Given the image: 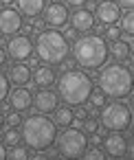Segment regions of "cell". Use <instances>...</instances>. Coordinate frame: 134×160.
Wrapping results in <instances>:
<instances>
[{
	"label": "cell",
	"instance_id": "27",
	"mask_svg": "<svg viewBox=\"0 0 134 160\" xmlns=\"http://www.w3.org/2000/svg\"><path fill=\"white\" fill-rule=\"evenodd\" d=\"M9 97V79L5 72H0V103Z\"/></svg>",
	"mask_w": 134,
	"mask_h": 160
},
{
	"label": "cell",
	"instance_id": "38",
	"mask_svg": "<svg viewBox=\"0 0 134 160\" xmlns=\"http://www.w3.org/2000/svg\"><path fill=\"white\" fill-rule=\"evenodd\" d=\"M77 118H81V121L86 118V108H81V110H77Z\"/></svg>",
	"mask_w": 134,
	"mask_h": 160
},
{
	"label": "cell",
	"instance_id": "25",
	"mask_svg": "<svg viewBox=\"0 0 134 160\" xmlns=\"http://www.w3.org/2000/svg\"><path fill=\"white\" fill-rule=\"evenodd\" d=\"M81 156H84V160H106V153H103V149H99V147H90V149H86Z\"/></svg>",
	"mask_w": 134,
	"mask_h": 160
},
{
	"label": "cell",
	"instance_id": "26",
	"mask_svg": "<svg viewBox=\"0 0 134 160\" xmlns=\"http://www.w3.org/2000/svg\"><path fill=\"white\" fill-rule=\"evenodd\" d=\"M81 127H84V132H88V134H97V132H99V121H97L95 116H90V118H84Z\"/></svg>",
	"mask_w": 134,
	"mask_h": 160
},
{
	"label": "cell",
	"instance_id": "36",
	"mask_svg": "<svg viewBox=\"0 0 134 160\" xmlns=\"http://www.w3.org/2000/svg\"><path fill=\"white\" fill-rule=\"evenodd\" d=\"M5 64H7V51L0 48V66H5Z\"/></svg>",
	"mask_w": 134,
	"mask_h": 160
},
{
	"label": "cell",
	"instance_id": "41",
	"mask_svg": "<svg viewBox=\"0 0 134 160\" xmlns=\"http://www.w3.org/2000/svg\"><path fill=\"white\" fill-rule=\"evenodd\" d=\"M51 160H66L64 156H55V158H51Z\"/></svg>",
	"mask_w": 134,
	"mask_h": 160
},
{
	"label": "cell",
	"instance_id": "17",
	"mask_svg": "<svg viewBox=\"0 0 134 160\" xmlns=\"http://www.w3.org/2000/svg\"><path fill=\"white\" fill-rule=\"evenodd\" d=\"M7 79H9V83L22 88V86L29 83V79H31V68H29L27 64H13V66L9 68V72H7Z\"/></svg>",
	"mask_w": 134,
	"mask_h": 160
},
{
	"label": "cell",
	"instance_id": "15",
	"mask_svg": "<svg viewBox=\"0 0 134 160\" xmlns=\"http://www.w3.org/2000/svg\"><path fill=\"white\" fill-rule=\"evenodd\" d=\"M9 105L13 108V112H24L33 105V94L27 88H16L9 94Z\"/></svg>",
	"mask_w": 134,
	"mask_h": 160
},
{
	"label": "cell",
	"instance_id": "3",
	"mask_svg": "<svg viewBox=\"0 0 134 160\" xmlns=\"http://www.w3.org/2000/svg\"><path fill=\"white\" fill-rule=\"evenodd\" d=\"M33 48H35L38 57L42 62H46L49 66H59L70 53L68 40L55 29H46V31L38 33V40H35Z\"/></svg>",
	"mask_w": 134,
	"mask_h": 160
},
{
	"label": "cell",
	"instance_id": "43",
	"mask_svg": "<svg viewBox=\"0 0 134 160\" xmlns=\"http://www.w3.org/2000/svg\"><path fill=\"white\" fill-rule=\"evenodd\" d=\"M92 2H97V5H99V0H92Z\"/></svg>",
	"mask_w": 134,
	"mask_h": 160
},
{
	"label": "cell",
	"instance_id": "10",
	"mask_svg": "<svg viewBox=\"0 0 134 160\" xmlns=\"http://www.w3.org/2000/svg\"><path fill=\"white\" fill-rule=\"evenodd\" d=\"M95 18H97L101 24L112 27V24H116L119 18H121V7H119L116 2H112V0H101V2L97 5Z\"/></svg>",
	"mask_w": 134,
	"mask_h": 160
},
{
	"label": "cell",
	"instance_id": "9",
	"mask_svg": "<svg viewBox=\"0 0 134 160\" xmlns=\"http://www.w3.org/2000/svg\"><path fill=\"white\" fill-rule=\"evenodd\" d=\"M42 13H44L42 22L46 27H51V29H59V27H64L68 22V7L62 5V2H51Z\"/></svg>",
	"mask_w": 134,
	"mask_h": 160
},
{
	"label": "cell",
	"instance_id": "35",
	"mask_svg": "<svg viewBox=\"0 0 134 160\" xmlns=\"http://www.w3.org/2000/svg\"><path fill=\"white\" fill-rule=\"evenodd\" d=\"M0 160H7V147L3 145V140H0Z\"/></svg>",
	"mask_w": 134,
	"mask_h": 160
},
{
	"label": "cell",
	"instance_id": "6",
	"mask_svg": "<svg viewBox=\"0 0 134 160\" xmlns=\"http://www.w3.org/2000/svg\"><path fill=\"white\" fill-rule=\"evenodd\" d=\"M57 151L59 156L64 158H81V153L88 149V136L81 132V129H75V127H66L57 138Z\"/></svg>",
	"mask_w": 134,
	"mask_h": 160
},
{
	"label": "cell",
	"instance_id": "34",
	"mask_svg": "<svg viewBox=\"0 0 134 160\" xmlns=\"http://www.w3.org/2000/svg\"><path fill=\"white\" fill-rule=\"evenodd\" d=\"M59 66H62V70H66V72H68V70H75V68H73V62H68V59H64Z\"/></svg>",
	"mask_w": 134,
	"mask_h": 160
},
{
	"label": "cell",
	"instance_id": "14",
	"mask_svg": "<svg viewBox=\"0 0 134 160\" xmlns=\"http://www.w3.org/2000/svg\"><path fill=\"white\" fill-rule=\"evenodd\" d=\"M68 20L77 33H88L90 29H95V16L90 9H77Z\"/></svg>",
	"mask_w": 134,
	"mask_h": 160
},
{
	"label": "cell",
	"instance_id": "4",
	"mask_svg": "<svg viewBox=\"0 0 134 160\" xmlns=\"http://www.w3.org/2000/svg\"><path fill=\"white\" fill-rule=\"evenodd\" d=\"M57 90L59 97L64 99V103L68 105H84L92 92V81L86 72L81 70H68L59 77L57 81Z\"/></svg>",
	"mask_w": 134,
	"mask_h": 160
},
{
	"label": "cell",
	"instance_id": "40",
	"mask_svg": "<svg viewBox=\"0 0 134 160\" xmlns=\"http://www.w3.org/2000/svg\"><path fill=\"white\" fill-rule=\"evenodd\" d=\"M3 125H5V114L0 112V127H3Z\"/></svg>",
	"mask_w": 134,
	"mask_h": 160
},
{
	"label": "cell",
	"instance_id": "32",
	"mask_svg": "<svg viewBox=\"0 0 134 160\" xmlns=\"http://www.w3.org/2000/svg\"><path fill=\"white\" fill-rule=\"evenodd\" d=\"M62 35H64L66 40H75V38H77V31L70 27V29H66V33H62Z\"/></svg>",
	"mask_w": 134,
	"mask_h": 160
},
{
	"label": "cell",
	"instance_id": "22",
	"mask_svg": "<svg viewBox=\"0 0 134 160\" xmlns=\"http://www.w3.org/2000/svg\"><path fill=\"white\" fill-rule=\"evenodd\" d=\"M20 140H22V136H20V132H18L16 127H9V129H5V134H3V145H5V147L20 145Z\"/></svg>",
	"mask_w": 134,
	"mask_h": 160
},
{
	"label": "cell",
	"instance_id": "19",
	"mask_svg": "<svg viewBox=\"0 0 134 160\" xmlns=\"http://www.w3.org/2000/svg\"><path fill=\"white\" fill-rule=\"evenodd\" d=\"M73 118H75V112L70 108H55L53 110V123L57 127H70Z\"/></svg>",
	"mask_w": 134,
	"mask_h": 160
},
{
	"label": "cell",
	"instance_id": "29",
	"mask_svg": "<svg viewBox=\"0 0 134 160\" xmlns=\"http://www.w3.org/2000/svg\"><path fill=\"white\" fill-rule=\"evenodd\" d=\"M5 121H7L9 127H16V129H18V125H22V116H20V112H9Z\"/></svg>",
	"mask_w": 134,
	"mask_h": 160
},
{
	"label": "cell",
	"instance_id": "1",
	"mask_svg": "<svg viewBox=\"0 0 134 160\" xmlns=\"http://www.w3.org/2000/svg\"><path fill=\"white\" fill-rule=\"evenodd\" d=\"M22 140L27 142L29 149H35V151H44L49 149L55 138H57V125L46 118L44 114H33L29 118L22 121V132H20Z\"/></svg>",
	"mask_w": 134,
	"mask_h": 160
},
{
	"label": "cell",
	"instance_id": "23",
	"mask_svg": "<svg viewBox=\"0 0 134 160\" xmlns=\"http://www.w3.org/2000/svg\"><path fill=\"white\" fill-rule=\"evenodd\" d=\"M119 22H121V31L123 33H127V35L134 33V13L132 11H127L123 18H119Z\"/></svg>",
	"mask_w": 134,
	"mask_h": 160
},
{
	"label": "cell",
	"instance_id": "5",
	"mask_svg": "<svg viewBox=\"0 0 134 160\" xmlns=\"http://www.w3.org/2000/svg\"><path fill=\"white\" fill-rule=\"evenodd\" d=\"M99 88L106 97L112 99H123L132 90V72L127 66L121 64H110L99 72Z\"/></svg>",
	"mask_w": 134,
	"mask_h": 160
},
{
	"label": "cell",
	"instance_id": "30",
	"mask_svg": "<svg viewBox=\"0 0 134 160\" xmlns=\"http://www.w3.org/2000/svg\"><path fill=\"white\" fill-rule=\"evenodd\" d=\"M101 140H103V138L99 136V132H97V134H90V138H88V142H90L92 147H97V145H101Z\"/></svg>",
	"mask_w": 134,
	"mask_h": 160
},
{
	"label": "cell",
	"instance_id": "13",
	"mask_svg": "<svg viewBox=\"0 0 134 160\" xmlns=\"http://www.w3.org/2000/svg\"><path fill=\"white\" fill-rule=\"evenodd\" d=\"M33 105H35V110H38L40 114H49V112H53V110L57 108V94H55L53 90L42 88V90H38V94L33 97Z\"/></svg>",
	"mask_w": 134,
	"mask_h": 160
},
{
	"label": "cell",
	"instance_id": "18",
	"mask_svg": "<svg viewBox=\"0 0 134 160\" xmlns=\"http://www.w3.org/2000/svg\"><path fill=\"white\" fill-rule=\"evenodd\" d=\"M18 9H20V13L35 18L38 13L44 11V0H18Z\"/></svg>",
	"mask_w": 134,
	"mask_h": 160
},
{
	"label": "cell",
	"instance_id": "12",
	"mask_svg": "<svg viewBox=\"0 0 134 160\" xmlns=\"http://www.w3.org/2000/svg\"><path fill=\"white\" fill-rule=\"evenodd\" d=\"M101 145H103V153H108V156H112V158H121V156H125V151H127V140H125V136L121 134V132H110L103 140H101Z\"/></svg>",
	"mask_w": 134,
	"mask_h": 160
},
{
	"label": "cell",
	"instance_id": "24",
	"mask_svg": "<svg viewBox=\"0 0 134 160\" xmlns=\"http://www.w3.org/2000/svg\"><path fill=\"white\" fill-rule=\"evenodd\" d=\"M88 101H90L92 108H103V105H106V94H103L101 90H92L90 97H88Z\"/></svg>",
	"mask_w": 134,
	"mask_h": 160
},
{
	"label": "cell",
	"instance_id": "8",
	"mask_svg": "<svg viewBox=\"0 0 134 160\" xmlns=\"http://www.w3.org/2000/svg\"><path fill=\"white\" fill-rule=\"evenodd\" d=\"M33 55V42L29 35H13L7 42V57L16 59L18 64L24 59H31Z\"/></svg>",
	"mask_w": 134,
	"mask_h": 160
},
{
	"label": "cell",
	"instance_id": "2",
	"mask_svg": "<svg viewBox=\"0 0 134 160\" xmlns=\"http://www.w3.org/2000/svg\"><path fill=\"white\" fill-rule=\"evenodd\" d=\"M108 57V44L101 35H84L73 44V59L81 68H99Z\"/></svg>",
	"mask_w": 134,
	"mask_h": 160
},
{
	"label": "cell",
	"instance_id": "39",
	"mask_svg": "<svg viewBox=\"0 0 134 160\" xmlns=\"http://www.w3.org/2000/svg\"><path fill=\"white\" fill-rule=\"evenodd\" d=\"M11 2H16V0H0V5H11Z\"/></svg>",
	"mask_w": 134,
	"mask_h": 160
},
{
	"label": "cell",
	"instance_id": "33",
	"mask_svg": "<svg viewBox=\"0 0 134 160\" xmlns=\"http://www.w3.org/2000/svg\"><path fill=\"white\" fill-rule=\"evenodd\" d=\"M66 5H68V7H77V9H79L81 5H86V0H66Z\"/></svg>",
	"mask_w": 134,
	"mask_h": 160
},
{
	"label": "cell",
	"instance_id": "20",
	"mask_svg": "<svg viewBox=\"0 0 134 160\" xmlns=\"http://www.w3.org/2000/svg\"><path fill=\"white\" fill-rule=\"evenodd\" d=\"M108 55H112L114 59H127L130 57V46L121 40H114L110 46H108Z\"/></svg>",
	"mask_w": 134,
	"mask_h": 160
},
{
	"label": "cell",
	"instance_id": "31",
	"mask_svg": "<svg viewBox=\"0 0 134 160\" xmlns=\"http://www.w3.org/2000/svg\"><path fill=\"white\" fill-rule=\"evenodd\" d=\"M116 5H119V7H123V9H127V11H130V9H132V7H134V0H116Z\"/></svg>",
	"mask_w": 134,
	"mask_h": 160
},
{
	"label": "cell",
	"instance_id": "28",
	"mask_svg": "<svg viewBox=\"0 0 134 160\" xmlns=\"http://www.w3.org/2000/svg\"><path fill=\"white\" fill-rule=\"evenodd\" d=\"M103 38H108V40H112V42H114V40H121V29L114 27V24H112V27H106V29H103Z\"/></svg>",
	"mask_w": 134,
	"mask_h": 160
},
{
	"label": "cell",
	"instance_id": "37",
	"mask_svg": "<svg viewBox=\"0 0 134 160\" xmlns=\"http://www.w3.org/2000/svg\"><path fill=\"white\" fill-rule=\"evenodd\" d=\"M29 160H51V158L44 156V153H38V156H33V158H29Z\"/></svg>",
	"mask_w": 134,
	"mask_h": 160
},
{
	"label": "cell",
	"instance_id": "7",
	"mask_svg": "<svg viewBox=\"0 0 134 160\" xmlns=\"http://www.w3.org/2000/svg\"><path fill=\"white\" fill-rule=\"evenodd\" d=\"M130 121H132V112H130V105L125 103L114 101L103 105L101 110V125L108 132H123L130 127Z\"/></svg>",
	"mask_w": 134,
	"mask_h": 160
},
{
	"label": "cell",
	"instance_id": "21",
	"mask_svg": "<svg viewBox=\"0 0 134 160\" xmlns=\"http://www.w3.org/2000/svg\"><path fill=\"white\" fill-rule=\"evenodd\" d=\"M7 160H29V149L24 145H13L7 149Z\"/></svg>",
	"mask_w": 134,
	"mask_h": 160
},
{
	"label": "cell",
	"instance_id": "16",
	"mask_svg": "<svg viewBox=\"0 0 134 160\" xmlns=\"http://www.w3.org/2000/svg\"><path fill=\"white\" fill-rule=\"evenodd\" d=\"M31 79H33V83L38 88H49V86L55 83L57 75H55V70L51 66H35V70L31 72Z\"/></svg>",
	"mask_w": 134,
	"mask_h": 160
},
{
	"label": "cell",
	"instance_id": "42",
	"mask_svg": "<svg viewBox=\"0 0 134 160\" xmlns=\"http://www.w3.org/2000/svg\"><path fill=\"white\" fill-rule=\"evenodd\" d=\"M119 160H132V158H127V156H121V158H119Z\"/></svg>",
	"mask_w": 134,
	"mask_h": 160
},
{
	"label": "cell",
	"instance_id": "44",
	"mask_svg": "<svg viewBox=\"0 0 134 160\" xmlns=\"http://www.w3.org/2000/svg\"><path fill=\"white\" fill-rule=\"evenodd\" d=\"M53 2H57V0H53Z\"/></svg>",
	"mask_w": 134,
	"mask_h": 160
},
{
	"label": "cell",
	"instance_id": "11",
	"mask_svg": "<svg viewBox=\"0 0 134 160\" xmlns=\"http://www.w3.org/2000/svg\"><path fill=\"white\" fill-rule=\"evenodd\" d=\"M20 29H22V16L16 9L7 7V9L0 11V33L3 35H16Z\"/></svg>",
	"mask_w": 134,
	"mask_h": 160
}]
</instances>
